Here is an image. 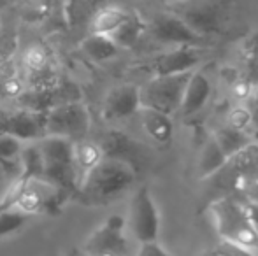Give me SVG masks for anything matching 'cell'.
Instances as JSON below:
<instances>
[{"instance_id":"6da1fadb","label":"cell","mask_w":258,"mask_h":256,"mask_svg":"<svg viewBox=\"0 0 258 256\" xmlns=\"http://www.w3.org/2000/svg\"><path fill=\"white\" fill-rule=\"evenodd\" d=\"M137 170L114 158H102L79 183L76 198L90 205L107 204L134 185Z\"/></svg>"},{"instance_id":"7a4b0ae2","label":"cell","mask_w":258,"mask_h":256,"mask_svg":"<svg viewBox=\"0 0 258 256\" xmlns=\"http://www.w3.org/2000/svg\"><path fill=\"white\" fill-rule=\"evenodd\" d=\"M237 0H165L163 11L179 18L197 35L209 41L223 34L234 16Z\"/></svg>"},{"instance_id":"3957f363","label":"cell","mask_w":258,"mask_h":256,"mask_svg":"<svg viewBox=\"0 0 258 256\" xmlns=\"http://www.w3.org/2000/svg\"><path fill=\"white\" fill-rule=\"evenodd\" d=\"M207 216L221 240H230L251 249L258 247V233L244 200L234 198L232 195L218 197L207 205Z\"/></svg>"},{"instance_id":"277c9868","label":"cell","mask_w":258,"mask_h":256,"mask_svg":"<svg viewBox=\"0 0 258 256\" xmlns=\"http://www.w3.org/2000/svg\"><path fill=\"white\" fill-rule=\"evenodd\" d=\"M44 165V181L58 190H63L76 198L79 190V176L74 165L72 140L46 135L37 140Z\"/></svg>"},{"instance_id":"5b68a950","label":"cell","mask_w":258,"mask_h":256,"mask_svg":"<svg viewBox=\"0 0 258 256\" xmlns=\"http://www.w3.org/2000/svg\"><path fill=\"white\" fill-rule=\"evenodd\" d=\"M191 72L172 75H153L144 86L139 88L141 93V107L160 111L163 114L172 116L179 111L183 93Z\"/></svg>"},{"instance_id":"8992f818","label":"cell","mask_w":258,"mask_h":256,"mask_svg":"<svg viewBox=\"0 0 258 256\" xmlns=\"http://www.w3.org/2000/svg\"><path fill=\"white\" fill-rule=\"evenodd\" d=\"M90 130V111L83 100L65 102L44 113L46 135L81 140Z\"/></svg>"},{"instance_id":"52a82bcc","label":"cell","mask_w":258,"mask_h":256,"mask_svg":"<svg viewBox=\"0 0 258 256\" xmlns=\"http://www.w3.org/2000/svg\"><path fill=\"white\" fill-rule=\"evenodd\" d=\"M85 256H126L128 242L125 237V219L121 216H109L97 226L83 244Z\"/></svg>"},{"instance_id":"ba28073f","label":"cell","mask_w":258,"mask_h":256,"mask_svg":"<svg viewBox=\"0 0 258 256\" xmlns=\"http://www.w3.org/2000/svg\"><path fill=\"white\" fill-rule=\"evenodd\" d=\"M83 100V92L76 82L61 77L54 86L49 88H25V92L16 99L18 107L46 113L53 107L65 102H79Z\"/></svg>"},{"instance_id":"9c48e42d","label":"cell","mask_w":258,"mask_h":256,"mask_svg":"<svg viewBox=\"0 0 258 256\" xmlns=\"http://www.w3.org/2000/svg\"><path fill=\"white\" fill-rule=\"evenodd\" d=\"M255 172H258V144L251 142L242 151L228 156L225 163L204 181L213 183L214 188L223 192H235L239 183Z\"/></svg>"},{"instance_id":"30bf717a","label":"cell","mask_w":258,"mask_h":256,"mask_svg":"<svg viewBox=\"0 0 258 256\" xmlns=\"http://www.w3.org/2000/svg\"><path fill=\"white\" fill-rule=\"evenodd\" d=\"M128 226L139 242L158 239L160 214L148 186H141L132 197L128 212Z\"/></svg>"},{"instance_id":"8fae6325","label":"cell","mask_w":258,"mask_h":256,"mask_svg":"<svg viewBox=\"0 0 258 256\" xmlns=\"http://www.w3.org/2000/svg\"><path fill=\"white\" fill-rule=\"evenodd\" d=\"M148 32L155 41L162 42V44H172V46H194V48H202L207 44V39L197 35L190 27L183 23L179 18L174 14L162 11L160 14L148 23Z\"/></svg>"},{"instance_id":"7c38bea8","label":"cell","mask_w":258,"mask_h":256,"mask_svg":"<svg viewBox=\"0 0 258 256\" xmlns=\"http://www.w3.org/2000/svg\"><path fill=\"white\" fill-rule=\"evenodd\" d=\"M202 60L201 48L194 46H174L165 53H160L150 63V70L153 75H172L183 72L195 70Z\"/></svg>"},{"instance_id":"4fadbf2b","label":"cell","mask_w":258,"mask_h":256,"mask_svg":"<svg viewBox=\"0 0 258 256\" xmlns=\"http://www.w3.org/2000/svg\"><path fill=\"white\" fill-rule=\"evenodd\" d=\"M139 109H141L139 86L119 84L114 86L105 95L104 106H102V116L107 121H118L139 113Z\"/></svg>"},{"instance_id":"5bb4252c","label":"cell","mask_w":258,"mask_h":256,"mask_svg":"<svg viewBox=\"0 0 258 256\" xmlns=\"http://www.w3.org/2000/svg\"><path fill=\"white\" fill-rule=\"evenodd\" d=\"M4 135H13L21 142H35L46 137L44 113H34L28 109H9L4 127Z\"/></svg>"},{"instance_id":"9a60e30c","label":"cell","mask_w":258,"mask_h":256,"mask_svg":"<svg viewBox=\"0 0 258 256\" xmlns=\"http://www.w3.org/2000/svg\"><path fill=\"white\" fill-rule=\"evenodd\" d=\"M99 146L102 149L104 158L121 160L125 163L132 165L137 170V165H139V147H137L136 140L130 139L126 133L119 132V130H109V132H105L102 135Z\"/></svg>"},{"instance_id":"2e32d148","label":"cell","mask_w":258,"mask_h":256,"mask_svg":"<svg viewBox=\"0 0 258 256\" xmlns=\"http://www.w3.org/2000/svg\"><path fill=\"white\" fill-rule=\"evenodd\" d=\"M211 99V82L202 72L194 70L186 82V88L183 93V100H181L179 111L183 116H191V114L199 113L202 107Z\"/></svg>"},{"instance_id":"e0dca14e","label":"cell","mask_w":258,"mask_h":256,"mask_svg":"<svg viewBox=\"0 0 258 256\" xmlns=\"http://www.w3.org/2000/svg\"><path fill=\"white\" fill-rule=\"evenodd\" d=\"M139 118H141V125H143L144 132H146L155 142L167 144L172 140L174 123H172V118H170L169 114H163V113H160V111L141 107Z\"/></svg>"},{"instance_id":"ac0fdd59","label":"cell","mask_w":258,"mask_h":256,"mask_svg":"<svg viewBox=\"0 0 258 256\" xmlns=\"http://www.w3.org/2000/svg\"><path fill=\"white\" fill-rule=\"evenodd\" d=\"M144 32H148V23L143 20V16L137 11H128L126 20L109 37L118 48H134L141 41Z\"/></svg>"},{"instance_id":"d6986e66","label":"cell","mask_w":258,"mask_h":256,"mask_svg":"<svg viewBox=\"0 0 258 256\" xmlns=\"http://www.w3.org/2000/svg\"><path fill=\"white\" fill-rule=\"evenodd\" d=\"M72 153H74V165L79 176V183L104 158L99 142H92V140L86 139L74 140L72 142Z\"/></svg>"},{"instance_id":"ffe728a7","label":"cell","mask_w":258,"mask_h":256,"mask_svg":"<svg viewBox=\"0 0 258 256\" xmlns=\"http://www.w3.org/2000/svg\"><path fill=\"white\" fill-rule=\"evenodd\" d=\"M128 16V11L123 7L107 6L97 9L90 21V34H100V35H111L123 21Z\"/></svg>"},{"instance_id":"44dd1931","label":"cell","mask_w":258,"mask_h":256,"mask_svg":"<svg viewBox=\"0 0 258 256\" xmlns=\"http://www.w3.org/2000/svg\"><path fill=\"white\" fill-rule=\"evenodd\" d=\"M214 142L218 144V147L221 149V153L225 156H232V154L239 153L244 147H248L249 144L253 142L251 137L248 135V132L244 130H237L230 125H225V127H220L216 132L213 133Z\"/></svg>"},{"instance_id":"7402d4cb","label":"cell","mask_w":258,"mask_h":256,"mask_svg":"<svg viewBox=\"0 0 258 256\" xmlns=\"http://www.w3.org/2000/svg\"><path fill=\"white\" fill-rule=\"evenodd\" d=\"M79 49L93 62H107V60L114 58L119 48L114 44V41L109 35L88 34L81 41Z\"/></svg>"},{"instance_id":"603a6c76","label":"cell","mask_w":258,"mask_h":256,"mask_svg":"<svg viewBox=\"0 0 258 256\" xmlns=\"http://www.w3.org/2000/svg\"><path fill=\"white\" fill-rule=\"evenodd\" d=\"M20 178L25 181L44 178V165H42V154L39 151L37 140L35 142H25L20 154Z\"/></svg>"},{"instance_id":"cb8c5ba5","label":"cell","mask_w":258,"mask_h":256,"mask_svg":"<svg viewBox=\"0 0 258 256\" xmlns=\"http://www.w3.org/2000/svg\"><path fill=\"white\" fill-rule=\"evenodd\" d=\"M25 142L13 135H0V167L7 174L20 176V154Z\"/></svg>"},{"instance_id":"d4e9b609","label":"cell","mask_w":258,"mask_h":256,"mask_svg":"<svg viewBox=\"0 0 258 256\" xmlns=\"http://www.w3.org/2000/svg\"><path fill=\"white\" fill-rule=\"evenodd\" d=\"M225 160H227V156L221 153L218 144L211 137L204 144V147L201 151V156H199V176H201L202 181L209 178V176H213L225 163Z\"/></svg>"},{"instance_id":"484cf974","label":"cell","mask_w":258,"mask_h":256,"mask_svg":"<svg viewBox=\"0 0 258 256\" xmlns=\"http://www.w3.org/2000/svg\"><path fill=\"white\" fill-rule=\"evenodd\" d=\"M95 0H67L65 4V14L71 27H83L90 25L93 14L99 9Z\"/></svg>"},{"instance_id":"4316f807","label":"cell","mask_w":258,"mask_h":256,"mask_svg":"<svg viewBox=\"0 0 258 256\" xmlns=\"http://www.w3.org/2000/svg\"><path fill=\"white\" fill-rule=\"evenodd\" d=\"M242 62H244V70H242V77H246L253 86L258 82V32L248 37L242 44Z\"/></svg>"},{"instance_id":"83f0119b","label":"cell","mask_w":258,"mask_h":256,"mask_svg":"<svg viewBox=\"0 0 258 256\" xmlns=\"http://www.w3.org/2000/svg\"><path fill=\"white\" fill-rule=\"evenodd\" d=\"M23 65H25V68H27V72L41 70V68H44V67H49V65H53L51 53L42 44L30 46L23 55Z\"/></svg>"},{"instance_id":"f1b7e54d","label":"cell","mask_w":258,"mask_h":256,"mask_svg":"<svg viewBox=\"0 0 258 256\" xmlns=\"http://www.w3.org/2000/svg\"><path fill=\"white\" fill-rule=\"evenodd\" d=\"M28 219H30V216L21 214L16 209H9V211L0 212V237H7L20 232L27 225Z\"/></svg>"},{"instance_id":"f546056e","label":"cell","mask_w":258,"mask_h":256,"mask_svg":"<svg viewBox=\"0 0 258 256\" xmlns=\"http://www.w3.org/2000/svg\"><path fill=\"white\" fill-rule=\"evenodd\" d=\"M27 84L21 81V77L18 74L9 75V77L2 79L0 81V99H7V100H16L21 93L25 92Z\"/></svg>"},{"instance_id":"4dcf8cb0","label":"cell","mask_w":258,"mask_h":256,"mask_svg":"<svg viewBox=\"0 0 258 256\" xmlns=\"http://www.w3.org/2000/svg\"><path fill=\"white\" fill-rule=\"evenodd\" d=\"M235 192L241 195L246 202L258 205V172L242 179L237 185V188H235Z\"/></svg>"},{"instance_id":"1f68e13d","label":"cell","mask_w":258,"mask_h":256,"mask_svg":"<svg viewBox=\"0 0 258 256\" xmlns=\"http://www.w3.org/2000/svg\"><path fill=\"white\" fill-rule=\"evenodd\" d=\"M214 251L221 256H256V253L251 247H246L241 246V244L230 242V240H221V239L218 242V246L214 247Z\"/></svg>"},{"instance_id":"d6a6232c","label":"cell","mask_w":258,"mask_h":256,"mask_svg":"<svg viewBox=\"0 0 258 256\" xmlns=\"http://www.w3.org/2000/svg\"><path fill=\"white\" fill-rule=\"evenodd\" d=\"M230 127L237 128V130H244V132H248L249 125H251V113H249V109H246V107H234V109L230 111V114H228V123Z\"/></svg>"},{"instance_id":"836d02e7","label":"cell","mask_w":258,"mask_h":256,"mask_svg":"<svg viewBox=\"0 0 258 256\" xmlns=\"http://www.w3.org/2000/svg\"><path fill=\"white\" fill-rule=\"evenodd\" d=\"M18 37L13 32L6 30V28H0V62L6 58H13L14 49H16Z\"/></svg>"},{"instance_id":"e575fe53","label":"cell","mask_w":258,"mask_h":256,"mask_svg":"<svg viewBox=\"0 0 258 256\" xmlns=\"http://www.w3.org/2000/svg\"><path fill=\"white\" fill-rule=\"evenodd\" d=\"M136 256H172V254L163 246H160L156 240H150V242H141Z\"/></svg>"},{"instance_id":"d590c367","label":"cell","mask_w":258,"mask_h":256,"mask_svg":"<svg viewBox=\"0 0 258 256\" xmlns=\"http://www.w3.org/2000/svg\"><path fill=\"white\" fill-rule=\"evenodd\" d=\"M253 90H255V86L246 77H242V75H239L234 84H232V92H234L235 99H239V100H246L253 93Z\"/></svg>"},{"instance_id":"8d00e7d4","label":"cell","mask_w":258,"mask_h":256,"mask_svg":"<svg viewBox=\"0 0 258 256\" xmlns=\"http://www.w3.org/2000/svg\"><path fill=\"white\" fill-rule=\"evenodd\" d=\"M244 204H246V209H248V212H249V218H251L253 226H255V230L258 233V205L251 204V202H246V200H244Z\"/></svg>"},{"instance_id":"74e56055","label":"cell","mask_w":258,"mask_h":256,"mask_svg":"<svg viewBox=\"0 0 258 256\" xmlns=\"http://www.w3.org/2000/svg\"><path fill=\"white\" fill-rule=\"evenodd\" d=\"M201 256H221V254H218L214 249H209V251H206V253H202Z\"/></svg>"},{"instance_id":"f35d334b","label":"cell","mask_w":258,"mask_h":256,"mask_svg":"<svg viewBox=\"0 0 258 256\" xmlns=\"http://www.w3.org/2000/svg\"><path fill=\"white\" fill-rule=\"evenodd\" d=\"M7 6H9V0H0V11L6 9Z\"/></svg>"},{"instance_id":"ab89813d","label":"cell","mask_w":258,"mask_h":256,"mask_svg":"<svg viewBox=\"0 0 258 256\" xmlns=\"http://www.w3.org/2000/svg\"><path fill=\"white\" fill-rule=\"evenodd\" d=\"M253 92H255V95H256V99H258V82H256V86H255V90H253Z\"/></svg>"},{"instance_id":"60d3db41","label":"cell","mask_w":258,"mask_h":256,"mask_svg":"<svg viewBox=\"0 0 258 256\" xmlns=\"http://www.w3.org/2000/svg\"><path fill=\"white\" fill-rule=\"evenodd\" d=\"M95 2H97V4H100V2H102V0H95Z\"/></svg>"},{"instance_id":"b9f144b4","label":"cell","mask_w":258,"mask_h":256,"mask_svg":"<svg viewBox=\"0 0 258 256\" xmlns=\"http://www.w3.org/2000/svg\"><path fill=\"white\" fill-rule=\"evenodd\" d=\"M81 256H85V254H81Z\"/></svg>"}]
</instances>
